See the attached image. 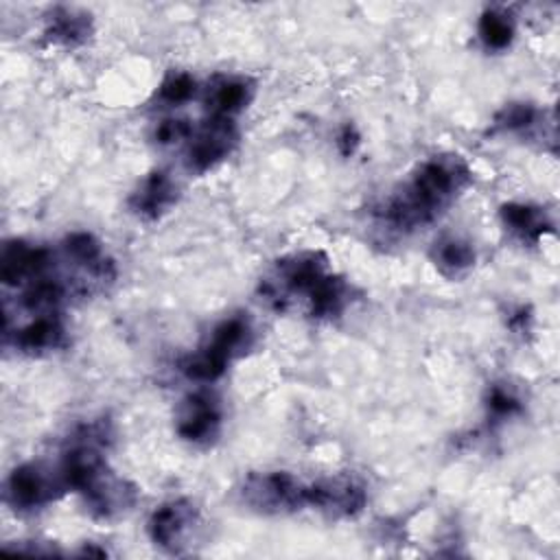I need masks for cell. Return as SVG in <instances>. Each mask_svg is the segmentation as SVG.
Returning a JSON list of instances; mask_svg holds the SVG:
<instances>
[{
	"mask_svg": "<svg viewBox=\"0 0 560 560\" xmlns=\"http://www.w3.org/2000/svg\"><path fill=\"white\" fill-rule=\"evenodd\" d=\"M486 405H488V411L492 413V418H497V420L510 418L516 411H521V400L510 389H505L501 385H494L488 392V402Z\"/></svg>",
	"mask_w": 560,
	"mask_h": 560,
	"instance_id": "d6986e66",
	"label": "cell"
},
{
	"mask_svg": "<svg viewBox=\"0 0 560 560\" xmlns=\"http://www.w3.org/2000/svg\"><path fill=\"white\" fill-rule=\"evenodd\" d=\"M190 133H192L190 122L182 118H166L155 127V140L160 144H173V142L186 140Z\"/></svg>",
	"mask_w": 560,
	"mask_h": 560,
	"instance_id": "ffe728a7",
	"label": "cell"
},
{
	"mask_svg": "<svg viewBox=\"0 0 560 560\" xmlns=\"http://www.w3.org/2000/svg\"><path fill=\"white\" fill-rule=\"evenodd\" d=\"M337 144H339V151H341L343 155L354 153V149H357V144H359V133L354 131L352 125H346V127L339 131Z\"/></svg>",
	"mask_w": 560,
	"mask_h": 560,
	"instance_id": "44dd1931",
	"label": "cell"
},
{
	"mask_svg": "<svg viewBox=\"0 0 560 560\" xmlns=\"http://www.w3.org/2000/svg\"><path fill=\"white\" fill-rule=\"evenodd\" d=\"M197 521V510L190 501L177 499L160 505L149 518V536L155 545L177 551L184 545V536Z\"/></svg>",
	"mask_w": 560,
	"mask_h": 560,
	"instance_id": "9c48e42d",
	"label": "cell"
},
{
	"mask_svg": "<svg viewBox=\"0 0 560 560\" xmlns=\"http://www.w3.org/2000/svg\"><path fill=\"white\" fill-rule=\"evenodd\" d=\"M468 182L470 168L459 155H435L420 164L402 190L387 199L381 219L400 232L427 225L455 201Z\"/></svg>",
	"mask_w": 560,
	"mask_h": 560,
	"instance_id": "6da1fadb",
	"label": "cell"
},
{
	"mask_svg": "<svg viewBox=\"0 0 560 560\" xmlns=\"http://www.w3.org/2000/svg\"><path fill=\"white\" fill-rule=\"evenodd\" d=\"M431 258L444 276L459 278L475 265V249L470 243L457 236H446L435 243Z\"/></svg>",
	"mask_w": 560,
	"mask_h": 560,
	"instance_id": "9a60e30c",
	"label": "cell"
},
{
	"mask_svg": "<svg viewBox=\"0 0 560 560\" xmlns=\"http://www.w3.org/2000/svg\"><path fill=\"white\" fill-rule=\"evenodd\" d=\"M538 120V109L527 103H510L497 116L494 125L503 131H525L534 127Z\"/></svg>",
	"mask_w": 560,
	"mask_h": 560,
	"instance_id": "e0dca14e",
	"label": "cell"
},
{
	"mask_svg": "<svg viewBox=\"0 0 560 560\" xmlns=\"http://www.w3.org/2000/svg\"><path fill=\"white\" fill-rule=\"evenodd\" d=\"M90 33H92V20L88 13L68 9V7L52 9V13L48 18L46 35L55 44L77 46V44H83L90 37Z\"/></svg>",
	"mask_w": 560,
	"mask_h": 560,
	"instance_id": "4fadbf2b",
	"label": "cell"
},
{
	"mask_svg": "<svg viewBox=\"0 0 560 560\" xmlns=\"http://www.w3.org/2000/svg\"><path fill=\"white\" fill-rule=\"evenodd\" d=\"M308 505L332 516H352L365 505V490L352 477H332L308 483Z\"/></svg>",
	"mask_w": 560,
	"mask_h": 560,
	"instance_id": "ba28073f",
	"label": "cell"
},
{
	"mask_svg": "<svg viewBox=\"0 0 560 560\" xmlns=\"http://www.w3.org/2000/svg\"><path fill=\"white\" fill-rule=\"evenodd\" d=\"M175 197H177L175 182L166 173L153 171L142 179L138 190L131 195L129 206L136 214L144 219H158L162 212H166L173 206Z\"/></svg>",
	"mask_w": 560,
	"mask_h": 560,
	"instance_id": "8fae6325",
	"label": "cell"
},
{
	"mask_svg": "<svg viewBox=\"0 0 560 560\" xmlns=\"http://www.w3.org/2000/svg\"><path fill=\"white\" fill-rule=\"evenodd\" d=\"M55 490H66L59 475H46L35 464L18 466L7 479V501L15 510H33L55 499Z\"/></svg>",
	"mask_w": 560,
	"mask_h": 560,
	"instance_id": "5b68a950",
	"label": "cell"
},
{
	"mask_svg": "<svg viewBox=\"0 0 560 560\" xmlns=\"http://www.w3.org/2000/svg\"><path fill=\"white\" fill-rule=\"evenodd\" d=\"M195 90H197V83H195V79L190 74H186V72H171L162 81V85L158 90V96L166 105H179V103H186L188 98H192Z\"/></svg>",
	"mask_w": 560,
	"mask_h": 560,
	"instance_id": "ac0fdd59",
	"label": "cell"
},
{
	"mask_svg": "<svg viewBox=\"0 0 560 560\" xmlns=\"http://www.w3.org/2000/svg\"><path fill=\"white\" fill-rule=\"evenodd\" d=\"M252 94H254V88L249 79L219 74L210 81L206 90V107L210 116L234 118V114L245 109V105L252 101Z\"/></svg>",
	"mask_w": 560,
	"mask_h": 560,
	"instance_id": "30bf717a",
	"label": "cell"
},
{
	"mask_svg": "<svg viewBox=\"0 0 560 560\" xmlns=\"http://www.w3.org/2000/svg\"><path fill=\"white\" fill-rule=\"evenodd\" d=\"M66 330L59 315H37L15 332V346L24 352L55 350L63 343Z\"/></svg>",
	"mask_w": 560,
	"mask_h": 560,
	"instance_id": "7c38bea8",
	"label": "cell"
},
{
	"mask_svg": "<svg viewBox=\"0 0 560 560\" xmlns=\"http://www.w3.org/2000/svg\"><path fill=\"white\" fill-rule=\"evenodd\" d=\"M221 424L219 402L208 392L188 394L179 407L177 416V433L186 442L192 444H208Z\"/></svg>",
	"mask_w": 560,
	"mask_h": 560,
	"instance_id": "52a82bcc",
	"label": "cell"
},
{
	"mask_svg": "<svg viewBox=\"0 0 560 560\" xmlns=\"http://www.w3.org/2000/svg\"><path fill=\"white\" fill-rule=\"evenodd\" d=\"M479 37L488 50H503L512 44L514 20L503 11H486L479 20Z\"/></svg>",
	"mask_w": 560,
	"mask_h": 560,
	"instance_id": "2e32d148",
	"label": "cell"
},
{
	"mask_svg": "<svg viewBox=\"0 0 560 560\" xmlns=\"http://www.w3.org/2000/svg\"><path fill=\"white\" fill-rule=\"evenodd\" d=\"M501 221L510 232H514L525 243H536L551 228L545 212L527 203L501 206Z\"/></svg>",
	"mask_w": 560,
	"mask_h": 560,
	"instance_id": "5bb4252c",
	"label": "cell"
},
{
	"mask_svg": "<svg viewBox=\"0 0 560 560\" xmlns=\"http://www.w3.org/2000/svg\"><path fill=\"white\" fill-rule=\"evenodd\" d=\"M252 343V328H249V322L245 317H228L223 319L210 335V339L199 348L195 350L192 354L184 357L182 363H179V370L192 378V381H199V383H210V381H217L228 363L245 352Z\"/></svg>",
	"mask_w": 560,
	"mask_h": 560,
	"instance_id": "7a4b0ae2",
	"label": "cell"
},
{
	"mask_svg": "<svg viewBox=\"0 0 560 560\" xmlns=\"http://www.w3.org/2000/svg\"><path fill=\"white\" fill-rule=\"evenodd\" d=\"M243 501L258 512H289L308 505V483L291 472H252L241 488Z\"/></svg>",
	"mask_w": 560,
	"mask_h": 560,
	"instance_id": "3957f363",
	"label": "cell"
},
{
	"mask_svg": "<svg viewBox=\"0 0 560 560\" xmlns=\"http://www.w3.org/2000/svg\"><path fill=\"white\" fill-rule=\"evenodd\" d=\"M50 267V252L24 241H7L0 252V278L9 287L28 284Z\"/></svg>",
	"mask_w": 560,
	"mask_h": 560,
	"instance_id": "8992f818",
	"label": "cell"
},
{
	"mask_svg": "<svg viewBox=\"0 0 560 560\" xmlns=\"http://www.w3.org/2000/svg\"><path fill=\"white\" fill-rule=\"evenodd\" d=\"M236 138L238 133L232 118L210 116L188 147V153H186L188 168L195 173H203L212 168L232 151V147L236 144Z\"/></svg>",
	"mask_w": 560,
	"mask_h": 560,
	"instance_id": "277c9868",
	"label": "cell"
}]
</instances>
